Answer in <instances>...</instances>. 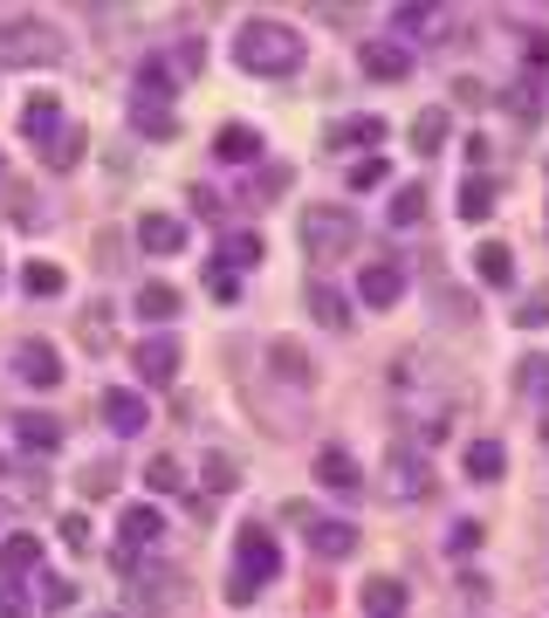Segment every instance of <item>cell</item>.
<instances>
[{
    "instance_id": "cell-6",
    "label": "cell",
    "mask_w": 549,
    "mask_h": 618,
    "mask_svg": "<svg viewBox=\"0 0 549 618\" xmlns=\"http://www.w3.org/2000/svg\"><path fill=\"white\" fill-rule=\"evenodd\" d=\"M433 488V460L420 454V447H391L385 460H378V495L385 502H420Z\"/></svg>"
},
{
    "instance_id": "cell-27",
    "label": "cell",
    "mask_w": 549,
    "mask_h": 618,
    "mask_svg": "<svg viewBox=\"0 0 549 618\" xmlns=\"http://www.w3.org/2000/svg\"><path fill=\"white\" fill-rule=\"evenodd\" d=\"M159 508H124V557L130 550H145V543H159Z\"/></svg>"
},
{
    "instance_id": "cell-44",
    "label": "cell",
    "mask_w": 549,
    "mask_h": 618,
    "mask_svg": "<svg viewBox=\"0 0 549 618\" xmlns=\"http://www.w3.org/2000/svg\"><path fill=\"white\" fill-rule=\"evenodd\" d=\"M474 543H481V523H454V557H467Z\"/></svg>"
},
{
    "instance_id": "cell-46",
    "label": "cell",
    "mask_w": 549,
    "mask_h": 618,
    "mask_svg": "<svg viewBox=\"0 0 549 618\" xmlns=\"http://www.w3.org/2000/svg\"><path fill=\"white\" fill-rule=\"evenodd\" d=\"M0 618H28V605H21V591H0Z\"/></svg>"
},
{
    "instance_id": "cell-9",
    "label": "cell",
    "mask_w": 549,
    "mask_h": 618,
    "mask_svg": "<svg viewBox=\"0 0 549 618\" xmlns=\"http://www.w3.org/2000/svg\"><path fill=\"white\" fill-rule=\"evenodd\" d=\"M14 378L21 385H62V357L42 337H28V344H14Z\"/></svg>"
},
{
    "instance_id": "cell-45",
    "label": "cell",
    "mask_w": 549,
    "mask_h": 618,
    "mask_svg": "<svg viewBox=\"0 0 549 618\" xmlns=\"http://www.w3.org/2000/svg\"><path fill=\"white\" fill-rule=\"evenodd\" d=\"M391 21H399V28H426V21H433V8H399Z\"/></svg>"
},
{
    "instance_id": "cell-10",
    "label": "cell",
    "mask_w": 549,
    "mask_h": 618,
    "mask_svg": "<svg viewBox=\"0 0 549 618\" xmlns=\"http://www.w3.org/2000/svg\"><path fill=\"white\" fill-rule=\"evenodd\" d=\"M357 296L371 302V309H391V302L405 296V268H399V262H371V268L357 275Z\"/></svg>"
},
{
    "instance_id": "cell-22",
    "label": "cell",
    "mask_w": 549,
    "mask_h": 618,
    "mask_svg": "<svg viewBox=\"0 0 549 618\" xmlns=\"http://www.w3.org/2000/svg\"><path fill=\"white\" fill-rule=\"evenodd\" d=\"M21 131H28L35 145H48V138L62 131V103H56V96H35L28 111H21Z\"/></svg>"
},
{
    "instance_id": "cell-42",
    "label": "cell",
    "mask_w": 549,
    "mask_h": 618,
    "mask_svg": "<svg viewBox=\"0 0 549 618\" xmlns=\"http://www.w3.org/2000/svg\"><path fill=\"white\" fill-rule=\"evenodd\" d=\"M62 543L69 550H90V523H83V515H62Z\"/></svg>"
},
{
    "instance_id": "cell-24",
    "label": "cell",
    "mask_w": 549,
    "mask_h": 618,
    "mask_svg": "<svg viewBox=\"0 0 549 618\" xmlns=\"http://www.w3.org/2000/svg\"><path fill=\"white\" fill-rule=\"evenodd\" d=\"M261 151V138L248 131V124H220V138H214V159H227V165H248Z\"/></svg>"
},
{
    "instance_id": "cell-13",
    "label": "cell",
    "mask_w": 549,
    "mask_h": 618,
    "mask_svg": "<svg viewBox=\"0 0 549 618\" xmlns=\"http://www.w3.org/2000/svg\"><path fill=\"white\" fill-rule=\"evenodd\" d=\"M330 151H364V145H385V117H344V124H330L323 131Z\"/></svg>"
},
{
    "instance_id": "cell-15",
    "label": "cell",
    "mask_w": 549,
    "mask_h": 618,
    "mask_svg": "<svg viewBox=\"0 0 549 618\" xmlns=\"http://www.w3.org/2000/svg\"><path fill=\"white\" fill-rule=\"evenodd\" d=\"M309 550L323 563H344V557H357V529L351 523H309Z\"/></svg>"
},
{
    "instance_id": "cell-17",
    "label": "cell",
    "mask_w": 549,
    "mask_h": 618,
    "mask_svg": "<svg viewBox=\"0 0 549 618\" xmlns=\"http://www.w3.org/2000/svg\"><path fill=\"white\" fill-rule=\"evenodd\" d=\"M14 440L28 447V454H56L62 447V426L48 420V412H21V420H14Z\"/></svg>"
},
{
    "instance_id": "cell-41",
    "label": "cell",
    "mask_w": 549,
    "mask_h": 618,
    "mask_svg": "<svg viewBox=\"0 0 549 618\" xmlns=\"http://www.w3.org/2000/svg\"><path fill=\"white\" fill-rule=\"evenodd\" d=\"M515 323H522V330H536V323H549V289L522 302V309H515Z\"/></svg>"
},
{
    "instance_id": "cell-11",
    "label": "cell",
    "mask_w": 549,
    "mask_h": 618,
    "mask_svg": "<svg viewBox=\"0 0 549 618\" xmlns=\"http://www.w3.org/2000/svg\"><path fill=\"white\" fill-rule=\"evenodd\" d=\"M268 371L289 385V392H309V378H317V371H309V351H302L296 337H275V344H268Z\"/></svg>"
},
{
    "instance_id": "cell-28",
    "label": "cell",
    "mask_w": 549,
    "mask_h": 618,
    "mask_svg": "<svg viewBox=\"0 0 549 618\" xmlns=\"http://www.w3.org/2000/svg\"><path fill=\"white\" fill-rule=\"evenodd\" d=\"M35 563H42V543H35V536H8V543H0V571H8V577H28Z\"/></svg>"
},
{
    "instance_id": "cell-31",
    "label": "cell",
    "mask_w": 549,
    "mask_h": 618,
    "mask_svg": "<svg viewBox=\"0 0 549 618\" xmlns=\"http://www.w3.org/2000/svg\"><path fill=\"white\" fill-rule=\"evenodd\" d=\"M412 145H420L426 159H433V151L447 145V111H420V117H412Z\"/></svg>"
},
{
    "instance_id": "cell-26",
    "label": "cell",
    "mask_w": 549,
    "mask_h": 618,
    "mask_svg": "<svg viewBox=\"0 0 549 618\" xmlns=\"http://www.w3.org/2000/svg\"><path fill=\"white\" fill-rule=\"evenodd\" d=\"M364 611H371V618H399L405 611V584L399 577H371V584H364Z\"/></svg>"
},
{
    "instance_id": "cell-43",
    "label": "cell",
    "mask_w": 549,
    "mask_h": 618,
    "mask_svg": "<svg viewBox=\"0 0 549 618\" xmlns=\"http://www.w3.org/2000/svg\"><path fill=\"white\" fill-rule=\"evenodd\" d=\"M42 591H48V611H62V605H76V584H62V577H48Z\"/></svg>"
},
{
    "instance_id": "cell-5",
    "label": "cell",
    "mask_w": 549,
    "mask_h": 618,
    "mask_svg": "<svg viewBox=\"0 0 549 618\" xmlns=\"http://www.w3.org/2000/svg\"><path fill=\"white\" fill-rule=\"evenodd\" d=\"M302 248L317 254V262H336V254H351V248H357V220H351V206H309V214H302Z\"/></svg>"
},
{
    "instance_id": "cell-8",
    "label": "cell",
    "mask_w": 549,
    "mask_h": 618,
    "mask_svg": "<svg viewBox=\"0 0 549 618\" xmlns=\"http://www.w3.org/2000/svg\"><path fill=\"white\" fill-rule=\"evenodd\" d=\"M130 365H138L145 385H172L179 378V337H145L138 351H130Z\"/></svg>"
},
{
    "instance_id": "cell-38",
    "label": "cell",
    "mask_w": 549,
    "mask_h": 618,
    "mask_svg": "<svg viewBox=\"0 0 549 618\" xmlns=\"http://www.w3.org/2000/svg\"><path fill=\"white\" fill-rule=\"evenodd\" d=\"M199 62H206V48H199V35H186V42L172 48V62H165V69H179V76H193Z\"/></svg>"
},
{
    "instance_id": "cell-34",
    "label": "cell",
    "mask_w": 549,
    "mask_h": 618,
    "mask_svg": "<svg viewBox=\"0 0 549 618\" xmlns=\"http://www.w3.org/2000/svg\"><path fill=\"white\" fill-rule=\"evenodd\" d=\"M254 262H261V241H254V234H233V241L220 248V268H233V275L254 268Z\"/></svg>"
},
{
    "instance_id": "cell-32",
    "label": "cell",
    "mask_w": 549,
    "mask_h": 618,
    "mask_svg": "<svg viewBox=\"0 0 549 618\" xmlns=\"http://www.w3.org/2000/svg\"><path fill=\"white\" fill-rule=\"evenodd\" d=\"M488 214H494V186L474 172V179L460 186V220H488Z\"/></svg>"
},
{
    "instance_id": "cell-36",
    "label": "cell",
    "mask_w": 549,
    "mask_h": 618,
    "mask_svg": "<svg viewBox=\"0 0 549 618\" xmlns=\"http://www.w3.org/2000/svg\"><path fill=\"white\" fill-rule=\"evenodd\" d=\"M206 488H214V495H227V488H241V468H233L227 454H206V474H199Z\"/></svg>"
},
{
    "instance_id": "cell-1",
    "label": "cell",
    "mask_w": 549,
    "mask_h": 618,
    "mask_svg": "<svg viewBox=\"0 0 549 618\" xmlns=\"http://www.w3.org/2000/svg\"><path fill=\"white\" fill-rule=\"evenodd\" d=\"M391 405H399V420H412V426H420V440H426V447H439V440L454 433L460 385H454V371L439 365V357H426V351H405L399 365H391Z\"/></svg>"
},
{
    "instance_id": "cell-2",
    "label": "cell",
    "mask_w": 549,
    "mask_h": 618,
    "mask_svg": "<svg viewBox=\"0 0 549 618\" xmlns=\"http://www.w3.org/2000/svg\"><path fill=\"white\" fill-rule=\"evenodd\" d=\"M233 62L248 76H296L302 69V35L289 21H248V28L233 35Z\"/></svg>"
},
{
    "instance_id": "cell-19",
    "label": "cell",
    "mask_w": 549,
    "mask_h": 618,
    "mask_svg": "<svg viewBox=\"0 0 549 618\" xmlns=\"http://www.w3.org/2000/svg\"><path fill=\"white\" fill-rule=\"evenodd\" d=\"M83 145H90V138L76 131V124H62V131L48 138V145H42V159H48V172H76V165H83Z\"/></svg>"
},
{
    "instance_id": "cell-40",
    "label": "cell",
    "mask_w": 549,
    "mask_h": 618,
    "mask_svg": "<svg viewBox=\"0 0 549 618\" xmlns=\"http://www.w3.org/2000/svg\"><path fill=\"white\" fill-rule=\"evenodd\" d=\"M206 289H214L220 302H233V296H241V275H233V268H220V262H214V268H206Z\"/></svg>"
},
{
    "instance_id": "cell-23",
    "label": "cell",
    "mask_w": 549,
    "mask_h": 618,
    "mask_svg": "<svg viewBox=\"0 0 549 618\" xmlns=\"http://www.w3.org/2000/svg\"><path fill=\"white\" fill-rule=\"evenodd\" d=\"M502 468H508L502 440H474V447H467V481H502Z\"/></svg>"
},
{
    "instance_id": "cell-30",
    "label": "cell",
    "mask_w": 549,
    "mask_h": 618,
    "mask_svg": "<svg viewBox=\"0 0 549 618\" xmlns=\"http://www.w3.org/2000/svg\"><path fill=\"white\" fill-rule=\"evenodd\" d=\"M21 289H28V296H62L69 275H62L56 262H28V268H21Z\"/></svg>"
},
{
    "instance_id": "cell-20",
    "label": "cell",
    "mask_w": 549,
    "mask_h": 618,
    "mask_svg": "<svg viewBox=\"0 0 549 618\" xmlns=\"http://www.w3.org/2000/svg\"><path fill=\"white\" fill-rule=\"evenodd\" d=\"M474 275L488 282V289H508V282H515V254H508L502 241H488V248H474Z\"/></svg>"
},
{
    "instance_id": "cell-4",
    "label": "cell",
    "mask_w": 549,
    "mask_h": 618,
    "mask_svg": "<svg viewBox=\"0 0 549 618\" xmlns=\"http://www.w3.org/2000/svg\"><path fill=\"white\" fill-rule=\"evenodd\" d=\"M0 62H8V69H48V62H62V42H56L48 21L8 14V21H0Z\"/></svg>"
},
{
    "instance_id": "cell-25",
    "label": "cell",
    "mask_w": 549,
    "mask_h": 618,
    "mask_svg": "<svg viewBox=\"0 0 549 618\" xmlns=\"http://www.w3.org/2000/svg\"><path fill=\"white\" fill-rule=\"evenodd\" d=\"M138 317L145 323H172L179 317V289H172V282H145V289H138Z\"/></svg>"
},
{
    "instance_id": "cell-3",
    "label": "cell",
    "mask_w": 549,
    "mask_h": 618,
    "mask_svg": "<svg viewBox=\"0 0 549 618\" xmlns=\"http://www.w3.org/2000/svg\"><path fill=\"white\" fill-rule=\"evenodd\" d=\"M233 550H241V563H233V577H227V598L233 605H254V591L282 577V550H275V536L261 529V523L241 529V543H233Z\"/></svg>"
},
{
    "instance_id": "cell-14",
    "label": "cell",
    "mask_w": 549,
    "mask_h": 618,
    "mask_svg": "<svg viewBox=\"0 0 549 618\" xmlns=\"http://www.w3.org/2000/svg\"><path fill=\"white\" fill-rule=\"evenodd\" d=\"M130 131H138V138H172V131H179L172 103H159V96H130Z\"/></svg>"
},
{
    "instance_id": "cell-12",
    "label": "cell",
    "mask_w": 549,
    "mask_h": 618,
    "mask_svg": "<svg viewBox=\"0 0 549 618\" xmlns=\"http://www.w3.org/2000/svg\"><path fill=\"white\" fill-rule=\"evenodd\" d=\"M138 248L145 254H179V248H186V220H179V214H145L138 220Z\"/></svg>"
},
{
    "instance_id": "cell-48",
    "label": "cell",
    "mask_w": 549,
    "mask_h": 618,
    "mask_svg": "<svg viewBox=\"0 0 549 618\" xmlns=\"http://www.w3.org/2000/svg\"><path fill=\"white\" fill-rule=\"evenodd\" d=\"M0 172H8V165H0Z\"/></svg>"
},
{
    "instance_id": "cell-21",
    "label": "cell",
    "mask_w": 549,
    "mask_h": 618,
    "mask_svg": "<svg viewBox=\"0 0 549 618\" xmlns=\"http://www.w3.org/2000/svg\"><path fill=\"white\" fill-rule=\"evenodd\" d=\"M130 605H138V611H172L179 605V577H159V571L138 577V584H130Z\"/></svg>"
},
{
    "instance_id": "cell-39",
    "label": "cell",
    "mask_w": 549,
    "mask_h": 618,
    "mask_svg": "<svg viewBox=\"0 0 549 618\" xmlns=\"http://www.w3.org/2000/svg\"><path fill=\"white\" fill-rule=\"evenodd\" d=\"M385 179H391V172H385V159H357V165H351V186H357V193L385 186Z\"/></svg>"
},
{
    "instance_id": "cell-16",
    "label": "cell",
    "mask_w": 549,
    "mask_h": 618,
    "mask_svg": "<svg viewBox=\"0 0 549 618\" xmlns=\"http://www.w3.org/2000/svg\"><path fill=\"white\" fill-rule=\"evenodd\" d=\"M317 481H323V488H336V495H357V488H364L357 460H351L344 447H323V454H317Z\"/></svg>"
},
{
    "instance_id": "cell-47",
    "label": "cell",
    "mask_w": 549,
    "mask_h": 618,
    "mask_svg": "<svg viewBox=\"0 0 549 618\" xmlns=\"http://www.w3.org/2000/svg\"><path fill=\"white\" fill-rule=\"evenodd\" d=\"M542 440H549V378H542Z\"/></svg>"
},
{
    "instance_id": "cell-33",
    "label": "cell",
    "mask_w": 549,
    "mask_h": 618,
    "mask_svg": "<svg viewBox=\"0 0 549 618\" xmlns=\"http://www.w3.org/2000/svg\"><path fill=\"white\" fill-rule=\"evenodd\" d=\"M309 309H317V317H323L330 330H351V309H344V296H336V289H323V282L309 289Z\"/></svg>"
},
{
    "instance_id": "cell-7",
    "label": "cell",
    "mask_w": 549,
    "mask_h": 618,
    "mask_svg": "<svg viewBox=\"0 0 549 618\" xmlns=\"http://www.w3.org/2000/svg\"><path fill=\"white\" fill-rule=\"evenodd\" d=\"M364 76H371V83H405L412 76V48L405 42H364Z\"/></svg>"
},
{
    "instance_id": "cell-35",
    "label": "cell",
    "mask_w": 549,
    "mask_h": 618,
    "mask_svg": "<svg viewBox=\"0 0 549 618\" xmlns=\"http://www.w3.org/2000/svg\"><path fill=\"white\" fill-rule=\"evenodd\" d=\"M145 481H151V495H179V488H186V474H179V460H151V468H145Z\"/></svg>"
},
{
    "instance_id": "cell-29",
    "label": "cell",
    "mask_w": 549,
    "mask_h": 618,
    "mask_svg": "<svg viewBox=\"0 0 549 618\" xmlns=\"http://www.w3.org/2000/svg\"><path fill=\"white\" fill-rule=\"evenodd\" d=\"M426 186H399V193H391V227H420L426 220Z\"/></svg>"
},
{
    "instance_id": "cell-18",
    "label": "cell",
    "mask_w": 549,
    "mask_h": 618,
    "mask_svg": "<svg viewBox=\"0 0 549 618\" xmlns=\"http://www.w3.org/2000/svg\"><path fill=\"white\" fill-rule=\"evenodd\" d=\"M103 420H111V433H138L151 412H145L138 392H117V385H111V392H103Z\"/></svg>"
},
{
    "instance_id": "cell-37",
    "label": "cell",
    "mask_w": 549,
    "mask_h": 618,
    "mask_svg": "<svg viewBox=\"0 0 549 618\" xmlns=\"http://www.w3.org/2000/svg\"><path fill=\"white\" fill-rule=\"evenodd\" d=\"M117 488V460H90L83 468V495H111Z\"/></svg>"
}]
</instances>
